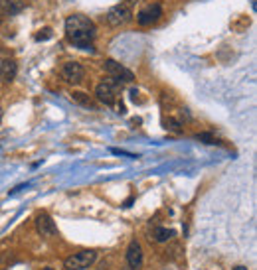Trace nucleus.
<instances>
[{
  "label": "nucleus",
  "instance_id": "nucleus-14",
  "mask_svg": "<svg viewBox=\"0 0 257 270\" xmlns=\"http://www.w3.org/2000/svg\"><path fill=\"white\" fill-rule=\"evenodd\" d=\"M166 128H170V130H174V132H180V130H182V128H180V123L174 121V119H168V121H166Z\"/></svg>",
  "mask_w": 257,
  "mask_h": 270
},
{
  "label": "nucleus",
  "instance_id": "nucleus-9",
  "mask_svg": "<svg viewBox=\"0 0 257 270\" xmlns=\"http://www.w3.org/2000/svg\"><path fill=\"white\" fill-rule=\"evenodd\" d=\"M127 262L131 268H139L143 264V249L137 241H131L127 249Z\"/></svg>",
  "mask_w": 257,
  "mask_h": 270
},
{
  "label": "nucleus",
  "instance_id": "nucleus-2",
  "mask_svg": "<svg viewBox=\"0 0 257 270\" xmlns=\"http://www.w3.org/2000/svg\"><path fill=\"white\" fill-rule=\"evenodd\" d=\"M103 69H105V73L109 75L111 79H115L117 83H131V81L135 79L133 71H131V69H127L123 63L115 61V59H105V63H103Z\"/></svg>",
  "mask_w": 257,
  "mask_h": 270
},
{
  "label": "nucleus",
  "instance_id": "nucleus-19",
  "mask_svg": "<svg viewBox=\"0 0 257 270\" xmlns=\"http://www.w3.org/2000/svg\"><path fill=\"white\" fill-rule=\"evenodd\" d=\"M0 123H2V108H0Z\"/></svg>",
  "mask_w": 257,
  "mask_h": 270
},
{
  "label": "nucleus",
  "instance_id": "nucleus-3",
  "mask_svg": "<svg viewBox=\"0 0 257 270\" xmlns=\"http://www.w3.org/2000/svg\"><path fill=\"white\" fill-rule=\"evenodd\" d=\"M133 18V12L127 4H119V6H113L109 12H107V22L113 28H119L123 24H127L128 20Z\"/></svg>",
  "mask_w": 257,
  "mask_h": 270
},
{
  "label": "nucleus",
  "instance_id": "nucleus-21",
  "mask_svg": "<svg viewBox=\"0 0 257 270\" xmlns=\"http://www.w3.org/2000/svg\"><path fill=\"white\" fill-rule=\"evenodd\" d=\"M0 24H2V16H0Z\"/></svg>",
  "mask_w": 257,
  "mask_h": 270
},
{
  "label": "nucleus",
  "instance_id": "nucleus-18",
  "mask_svg": "<svg viewBox=\"0 0 257 270\" xmlns=\"http://www.w3.org/2000/svg\"><path fill=\"white\" fill-rule=\"evenodd\" d=\"M234 270H247V268H245V266H236Z\"/></svg>",
  "mask_w": 257,
  "mask_h": 270
},
{
  "label": "nucleus",
  "instance_id": "nucleus-17",
  "mask_svg": "<svg viewBox=\"0 0 257 270\" xmlns=\"http://www.w3.org/2000/svg\"><path fill=\"white\" fill-rule=\"evenodd\" d=\"M2 65H4V59L0 57V77H2Z\"/></svg>",
  "mask_w": 257,
  "mask_h": 270
},
{
  "label": "nucleus",
  "instance_id": "nucleus-4",
  "mask_svg": "<svg viewBox=\"0 0 257 270\" xmlns=\"http://www.w3.org/2000/svg\"><path fill=\"white\" fill-rule=\"evenodd\" d=\"M83 30H95V24L87 16L74 14L66 20V34H74V32H83Z\"/></svg>",
  "mask_w": 257,
  "mask_h": 270
},
{
  "label": "nucleus",
  "instance_id": "nucleus-10",
  "mask_svg": "<svg viewBox=\"0 0 257 270\" xmlns=\"http://www.w3.org/2000/svg\"><path fill=\"white\" fill-rule=\"evenodd\" d=\"M0 10L8 16L20 14L24 10V0H0Z\"/></svg>",
  "mask_w": 257,
  "mask_h": 270
},
{
  "label": "nucleus",
  "instance_id": "nucleus-11",
  "mask_svg": "<svg viewBox=\"0 0 257 270\" xmlns=\"http://www.w3.org/2000/svg\"><path fill=\"white\" fill-rule=\"evenodd\" d=\"M16 75V63L12 59H4V65H2V79L4 81H12Z\"/></svg>",
  "mask_w": 257,
  "mask_h": 270
},
{
  "label": "nucleus",
  "instance_id": "nucleus-8",
  "mask_svg": "<svg viewBox=\"0 0 257 270\" xmlns=\"http://www.w3.org/2000/svg\"><path fill=\"white\" fill-rule=\"evenodd\" d=\"M36 229L42 237H54V235L57 233V229H55L52 217L48 215V213H44V211L36 215Z\"/></svg>",
  "mask_w": 257,
  "mask_h": 270
},
{
  "label": "nucleus",
  "instance_id": "nucleus-12",
  "mask_svg": "<svg viewBox=\"0 0 257 270\" xmlns=\"http://www.w3.org/2000/svg\"><path fill=\"white\" fill-rule=\"evenodd\" d=\"M174 235V231H170V229H163V227H156L154 231H152V239L156 241V243H166L170 237Z\"/></svg>",
  "mask_w": 257,
  "mask_h": 270
},
{
  "label": "nucleus",
  "instance_id": "nucleus-20",
  "mask_svg": "<svg viewBox=\"0 0 257 270\" xmlns=\"http://www.w3.org/2000/svg\"><path fill=\"white\" fill-rule=\"evenodd\" d=\"M44 270H54V268H50V266H48V268H44Z\"/></svg>",
  "mask_w": 257,
  "mask_h": 270
},
{
  "label": "nucleus",
  "instance_id": "nucleus-7",
  "mask_svg": "<svg viewBox=\"0 0 257 270\" xmlns=\"http://www.w3.org/2000/svg\"><path fill=\"white\" fill-rule=\"evenodd\" d=\"M95 95H97V99H99L101 103H105V105H113V103H115V97H117L115 83H111V81H103V83H99V85H97V89H95Z\"/></svg>",
  "mask_w": 257,
  "mask_h": 270
},
{
  "label": "nucleus",
  "instance_id": "nucleus-1",
  "mask_svg": "<svg viewBox=\"0 0 257 270\" xmlns=\"http://www.w3.org/2000/svg\"><path fill=\"white\" fill-rule=\"evenodd\" d=\"M95 260H97L95 251H79L72 256H68L63 260V266H66V270H87Z\"/></svg>",
  "mask_w": 257,
  "mask_h": 270
},
{
  "label": "nucleus",
  "instance_id": "nucleus-13",
  "mask_svg": "<svg viewBox=\"0 0 257 270\" xmlns=\"http://www.w3.org/2000/svg\"><path fill=\"white\" fill-rule=\"evenodd\" d=\"M72 99H74L75 103L83 105V107H91L93 108L91 97H89V95H85V93H81V91H75V93H72Z\"/></svg>",
  "mask_w": 257,
  "mask_h": 270
},
{
  "label": "nucleus",
  "instance_id": "nucleus-15",
  "mask_svg": "<svg viewBox=\"0 0 257 270\" xmlns=\"http://www.w3.org/2000/svg\"><path fill=\"white\" fill-rule=\"evenodd\" d=\"M196 138H198V140H204L206 144H214V138H212V134H196Z\"/></svg>",
  "mask_w": 257,
  "mask_h": 270
},
{
  "label": "nucleus",
  "instance_id": "nucleus-22",
  "mask_svg": "<svg viewBox=\"0 0 257 270\" xmlns=\"http://www.w3.org/2000/svg\"><path fill=\"white\" fill-rule=\"evenodd\" d=\"M131 2H135V0H131Z\"/></svg>",
  "mask_w": 257,
  "mask_h": 270
},
{
  "label": "nucleus",
  "instance_id": "nucleus-6",
  "mask_svg": "<svg viewBox=\"0 0 257 270\" xmlns=\"http://www.w3.org/2000/svg\"><path fill=\"white\" fill-rule=\"evenodd\" d=\"M160 16H163V8L158 4H148L147 8H143L139 12L137 20H139L141 26H150V24H154Z\"/></svg>",
  "mask_w": 257,
  "mask_h": 270
},
{
  "label": "nucleus",
  "instance_id": "nucleus-16",
  "mask_svg": "<svg viewBox=\"0 0 257 270\" xmlns=\"http://www.w3.org/2000/svg\"><path fill=\"white\" fill-rule=\"evenodd\" d=\"M44 32H46V34H38V40H48V37L52 36V34H50V30H44Z\"/></svg>",
  "mask_w": 257,
  "mask_h": 270
},
{
  "label": "nucleus",
  "instance_id": "nucleus-5",
  "mask_svg": "<svg viewBox=\"0 0 257 270\" xmlns=\"http://www.w3.org/2000/svg\"><path fill=\"white\" fill-rule=\"evenodd\" d=\"M61 75H63V79L68 81V83H81L83 81V77H85V71H83V67L79 65V63H75V61H66L63 63V69H61Z\"/></svg>",
  "mask_w": 257,
  "mask_h": 270
}]
</instances>
